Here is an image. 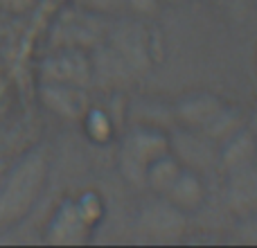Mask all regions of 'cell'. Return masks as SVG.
<instances>
[{
    "label": "cell",
    "mask_w": 257,
    "mask_h": 248,
    "mask_svg": "<svg viewBox=\"0 0 257 248\" xmlns=\"http://www.w3.org/2000/svg\"><path fill=\"white\" fill-rule=\"evenodd\" d=\"M160 0H126V12H133L136 16H154Z\"/></svg>",
    "instance_id": "e0dca14e"
},
{
    "label": "cell",
    "mask_w": 257,
    "mask_h": 248,
    "mask_svg": "<svg viewBox=\"0 0 257 248\" xmlns=\"http://www.w3.org/2000/svg\"><path fill=\"white\" fill-rule=\"evenodd\" d=\"M187 223H190V217L185 212L174 208L165 196L156 194L140 208L136 226L140 235L154 241H174L185 235Z\"/></svg>",
    "instance_id": "8992f818"
},
{
    "label": "cell",
    "mask_w": 257,
    "mask_h": 248,
    "mask_svg": "<svg viewBox=\"0 0 257 248\" xmlns=\"http://www.w3.org/2000/svg\"><path fill=\"white\" fill-rule=\"evenodd\" d=\"M169 151L185 169L201 176L219 174V145L203 133L176 127L169 133Z\"/></svg>",
    "instance_id": "5b68a950"
},
{
    "label": "cell",
    "mask_w": 257,
    "mask_h": 248,
    "mask_svg": "<svg viewBox=\"0 0 257 248\" xmlns=\"http://www.w3.org/2000/svg\"><path fill=\"white\" fill-rule=\"evenodd\" d=\"M160 3H183V0H160Z\"/></svg>",
    "instance_id": "d6986e66"
},
{
    "label": "cell",
    "mask_w": 257,
    "mask_h": 248,
    "mask_svg": "<svg viewBox=\"0 0 257 248\" xmlns=\"http://www.w3.org/2000/svg\"><path fill=\"white\" fill-rule=\"evenodd\" d=\"M165 199L178 208L181 212H185L187 217L194 212H199L208 201V185H205V176L192 172V169H181V174L176 176V181L169 185V190L165 192Z\"/></svg>",
    "instance_id": "30bf717a"
},
{
    "label": "cell",
    "mask_w": 257,
    "mask_h": 248,
    "mask_svg": "<svg viewBox=\"0 0 257 248\" xmlns=\"http://www.w3.org/2000/svg\"><path fill=\"white\" fill-rule=\"evenodd\" d=\"M169 151V136L163 129L133 127L117 149V167L126 183L145 187V174L158 156Z\"/></svg>",
    "instance_id": "3957f363"
},
{
    "label": "cell",
    "mask_w": 257,
    "mask_h": 248,
    "mask_svg": "<svg viewBox=\"0 0 257 248\" xmlns=\"http://www.w3.org/2000/svg\"><path fill=\"white\" fill-rule=\"evenodd\" d=\"M106 41L111 50L122 59V63L131 70V75H140L149 66V57H147V41L145 30L140 23L136 21H120L115 27H108Z\"/></svg>",
    "instance_id": "9c48e42d"
},
{
    "label": "cell",
    "mask_w": 257,
    "mask_h": 248,
    "mask_svg": "<svg viewBox=\"0 0 257 248\" xmlns=\"http://www.w3.org/2000/svg\"><path fill=\"white\" fill-rule=\"evenodd\" d=\"M241 241H248V244H257V212L248 214V217L239 219V226H237Z\"/></svg>",
    "instance_id": "2e32d148"
},
{
    "label": "cell",
    "mask_w": 257,
    "mask_h": 248,
    "mask_svg": "<svg viewBox=\"0 0 257 248\" xmlns=\"http://www.w3.org/2000/svg\"><path fill=\"white\" fill-rule=\"evenodd\" d=\"M88 228V217L84 214L81 205L66 203L57 219L52 221V237L50 241H61V244H77L84 241V232Z\"/></svg>",
    "instance_id": "4fadbf2b"
},
{
    "label": "cell",
    "mask_w": 257,
    "mask_h": 248,
    "mask_svg": "<svg viewBox=\"0 0 257 248\" xmlns=\"http://www.w3.org/2000/svg\"><path fill=\"white\" fill-rule=\"evenodd\" d=\"M48 176V158L41 151H32L9 174L0 192V221L21 219L36 201Z\"/></svg>",
    "instance_id": "7a4b0ae2"
},
{
    "label": "cell",
    "mask_w": 257,
    "mask_h": 248,
    "mask_svg": "<svg viewBox=\"0 0 257 248\" xmlns=\"http://www.w3.org/2000/svg\"><path fill=\"white\" fill-rule=\"evenodd\" d=\"M181 169H183V165L174 158L172 151H167V154L158 156V158L149 165V169H147V174H145V187H149L154 194L163 196L165 192L169 190V185L176 181Z\"/></svg>",
    "instance_id": "5bb4252c"
},
{
    "label": "cell",
    "mask_w": 257,
    "mask_h": 248,
    "mask_svg": "<svg viewBox=\"0 0 257 248\" xmlns=\"http://www.w3.org/2000/svg\"><path fill=\"white\" fill-rule=\"evenodd\" d=\"M172 115L176 127L199 131L203 136H208L212 142H217V145L226 142L232 133H237L241 127H246L239 111L230 108L217 95H208V93H194L183 97L172 108Z\"/></svg>",
    "instance_id": "6da1fadb"
},
{
    "label": "cell",
    "mask_w": 257,
    "mask_h": 248,
    "mask_svg": "<svg viewBox=\"0 0 257 248\" xmlns=\"http://www.w3.org/2000/svg\"><path fill=\"white\" fill-rule=\"evenodd\" d=\"M41 99L50 111L66 120H79L88 113V95H86V88H79V86L43 84Z\"/></svg>",
    "instance_id": "8fae6325"
},
{
    "label": "cell",
    "mask_w": 257,
    "mask_h": 248,
    "mask_svg": "<svg viewBox=\"0 0 257 248\" xmlns=\"http://www.w3.org/2000/svg\"><path fill=\"white\" fill-rule=\"evenodd\" d=\"M223 205L237 219L257 212V160L223 172Z\"/></svg>",
    "instance_id": "ba28073f"
},
{
    "label": "cell",
    "mask_w": 257,
    "mask_h": 248,
    "mask_svg": "<svg viewBox=\"0 0 257 248\" xmlns=\"http://www.w3.org/2000/svg\"><path fill=\"white\" fill-rule=\"evenodd\" d=\"M257 160V142L248 127H241L226 142L219 145V174L244 167Z\"/></svg>",
    "instance_id": "7c38bea8"
},
{
    "label": "cell",
    "mask_w": 257,
    "mask_h": 248,
    "mask_svg": "<svg viewBox=\"0 0 257 248\" xmlns=\"http://www.w3.org/2000/svg\"><path fill=\"white\" fill-rule=\"evenodd\" d=\"M41 79L43 84H66L88 88L93 84V66L90 57L84 50L57 48L41 63Z\"/></svg>",
    "instance_id": "52a82bcc"
},
{
    "label": "cell",
    "mask_w": 257,
    "mask_h": 248,
    "mask_svg": "<svg viewBox=\"0 0 257 248\" xmlns=\"http://www.w3.org/2000/svg\"><path fill=\"white\" fill-rule=\"evenodd\" d=\"M106 16L81 9L79 5L61 12L57 25L52 30L54 48H72V50H95L108 34Z\"/></svg>",
    "instance_id": "277c9868"
},
{
    "label": "cell",
    "mask_w": 257,
    "mask_h": 248,
    "mask_svg": "<svg viewBox=\"0 0 257 248\" xmlns=\"http://www.w3.org/2000/svg\"><path fill=\"white\" fill-rule=\"evenodd\" d=\"M246 127L250 129V133H253V138H255V142H257V108L253 111V115L248 117V124H246Z\"/></svg>",
    "instance_id": "ac0fdd59"
},
{
    "label": "cell",
    "mask_w": 257,
    "mask_h": 248,
    "mask_svg": "<svg viewBox=\"0 0 257 248\" xmlns=\"http://www.w3.org/2000/svg\"><path fill=\"white\" fill-rule=\"evenodd\" d=\"M75 5L99 16H117L126 12V0H75Z\"/></svg>",
    "instance_id": "9a60e30c"
},
{
    "label": "cell",
    "mask_w": 257,
    "mask_h": 248,
    "mask_svg": "<svg viewBox=\"0 0 257 248\" xmlns=\"http://www.w3.org/2000/svg\"><path fill=\"white\" fill-rule=\"evenodd\" d=\"M255 5H257V0H255Z\"/></svg>",
    "instance_id": "ffe728a7"
}]
</instances>
